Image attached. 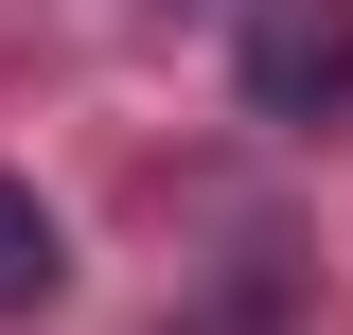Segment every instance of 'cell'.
<instances>
[{
    "mask_svg": "<svg viewBox=\"0 0 353 335\" xmlns=\"http://www.w3.org/2000/svg\"><path fill=\"white\" fill-rule=\"evenodd\" d=\"M53 283H71V247H53V212L18 194V176H0V318H36Z\"/></svg>",
    "mask_w": 353,
    "mask_h": 335,
    "instance_id": "cell-2",
    "label": "cell"
},
{
    "mask_svg": "<svg viewBox=\"0 0 353 335\" xmlns=\"http://www.w3.org/2000/svg\"><path fill=\"white\" fill-rule=\"evenodd\" d=\"M248 124H336L353 106V0H248Z\"/></svg>",
    "mask_w": 353,
    "mask_h": 335,
    "instance_id": "cell-1",
    "label": "cell"
}]
</instances>
